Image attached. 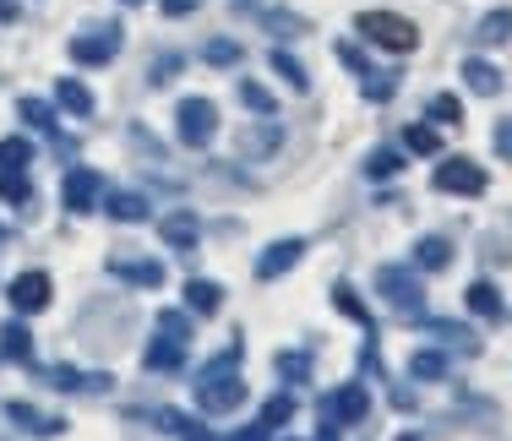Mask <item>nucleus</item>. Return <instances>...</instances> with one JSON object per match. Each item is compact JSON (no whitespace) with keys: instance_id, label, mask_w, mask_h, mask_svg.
Wrapping results in <instances>:
<instances>
[{"instance_id":"6","label":"nucleus","mask_w":512,"mask_h":441,"mask_svg":"<svg viewBox=\"0 0 512 441\" xmlns=\"http://www.w3.org/2000/svg\"><path fill=\"white\" fill-rule=\"evenodd\" d=\"M120 44H126V28H120V22H99V28L71 39V60H77V66H109V60L120 55Z\"/></svg>"},{"instance_id":"51","label":"nucleus","mask_w":512,"mask_h":441,"mask_svg":"<svg viewBox=\"0 0 512 441\" xmlns=\"http://www.w3.org/2000/svg\"><path fill=\"white\" fill-rule=\"evenodd\" d=\"M126 6H142V0H126Z\"/></svg>"},{"instance_id":"27","label":"nucleus","mask_w":512,"mask_h":441,"mask_svg":"<svg viewBox=\"0 0 512 441\" xmlns=\"http://www.w3.org/2000/svg\"><path fill=\"white\" fill-rule=\"evenodd\" d=\"M295 409H300L295 392H278V398H267V403H262V420H256V425H262V431H278V425L295 420Z\"/></svg>"},{"instance_id":"21","label":"nucleus","mask_w":512,"mask_h":441,"mask_svg":"<svg viewBox=\"0 0 512 441\" xmlns=\"http://www.w3.org/2000/svg\"><path fill=\"white\" fill-rule=\"evenodd\" d=\"M218 305H224V289H218L213 278H191L186 284V311L191 316H218Z\"/></svg>"},{"instance_id":"4","label":"nucleus","mask_w":512,"mask_h":441,"mask_svg":"<svg viewBox=\"0 0 512 441\" xmlns=\"http://www.w3.org/2000/svg\"><path fill=\"white\" fill-rule=\"evenodd\" d=\"M376 294H382L398 316L425 311V289H420V273H414V267H376Z\"/></svg>"},{"instance_id":"31","label":"nucleus","mask_w":512,"mask_h":441,"mask_svg":"<svg viewBox=\"0 0 512 441\" xmlns=\"http://www.w3.org/2000/svg\"><path fill=\"white\" fill-rule=\"evenodd\" d=\"M202 60H207V66H240V60H246V49H240V39H207L202 44Z\"/></svg>"},{"instance_id":"8","label":"nucleus","mask_w":512,"mask_h":441,"mask_svg":"<svg viewBox=\"0 0 512 441\" xmlns=\"http://www.w3.org/2000/svg\"><path fill=\"white\" fill-rule=\"evenodd\" d=\"M104 196V175L99 169H71L66 186H60V202H66V213H93Z\"/></svg>"},{"instance_id":"10","label":"nucleus","mask_w":512,"mask_h":441,"mask_svg":"<svg viewBox=\"0 0 512 441\" xmlns=\"http://www.w3.org/2000/svg\"><path fill=\"white\" fill-rule=\"evenodd\" d=\"M158 240H164L169 251H191V245L202 240V218L191 213V207H175V213L158 218Z\"/></svg>"},{"instance_id":"9","label":"nucleus","mask_w":512,"mask_h":441,"mask_svg":"<svg viewBox=\"0 0 512 441\" xmlns=\"http://www.w3.org/2000/svg\"><path fill=\"white\" fill-rule=\"evenodd\" d=\"M278 142H284V126H278L273 115H262L256 126L240 131V158H246V164H262V158L278 153Z\"/></svg>"},{"instance_id":"22","label":"nucleus","mask_w":512,"mask_h":441,"mask_svg":"<svg viewBox=\"0 0 512 441\" xmlns=\"http://www.w3.org/2000/svg\"><path fill=\"white\" fill-rule=\"evenodd\" d=\"M104 213L120 218V224H148V196H137V191H109Z\"/></svg>"},{"instance_id":"14","label":"nucleus","mask_w":512,"mask_h":441,"mask_svg":"<svg viewBox=\"0 0 512 441\" xmlns=\"http://www.w3.org/2000/svg\"><path fill=\"white\" fill-rule=\"evenodd\" d=\"M6 420L17 425L22 436H60L66 431V420H60V414H44V409H33V403H6Z\"/></svg>"},{"instance_id":"44","label":"nucleus","mask_w":512,"mask_h":441,"mask_svg":"<svg viewBox=\"0 0 512 441\" xmlns=\"http://www.w3.org/2000/svg\"><path fill=\"white\" fill-rule=\"evenodd\" d=\"M333 55H338V60H344V66H349V71H355V77H371V60H365V55H360V49H355V44H338V49H333Z\"/></svg>"},{"instance_id":"33","label":"nucleus","mask_w":512,"mask_h":441,"mask_svg":"<svg viewBox=\"0 0 512 441\" xmlns=\"http://www.w3.org/2000/svg\"><path fill=\"white\" fill-rule=\"evenodd\" d=\"M273 71H278V77H284V82H289V88H295V93H306V88H311L306 66H300V60L289 55V49H273Z\"/></svg>"},{"instance_id":"41","label":"nucleus","mask_w":512,"mask_h":441,"mask_svg":"<svg viewBox=\"0 0 512 441\" xmlns=\"http://www.w3.org/2000/svg\"><path fill=\"white\" fill-rule=\"evenodd\" d=\"M404 147H409V153H442V137H436L431 126H409L404 131Z\"/></svg>"},{"instance_id":"39","label":"nucleus","mask_w":512,"mask_h":441,"mask_svg":"<svg viewBox=\"0 0 512 441\" xmlns=\"http://www.w3.org/2000/svg\"><path fill=\"white\" fill-rule=\"evenodd\" d=\"M425 115H431L436 126H463V104H458L453 93H436V98H431V109H425Z\"/></svg>"},{"instance_id":"20","label":"nucleus","mask_w":512,"mask_h":441,"mask_svg":"<svg viewBox=\"0 0 512 441\" xmlns=\"http://www.w3.org/2000/svg\"><path fill=\"white\" fill-rule=\"evenodd\" d=\"M507 39H512V11H507V6L485 11L480 28H474V44H480V49H496V44H507Z\"/></svg>"},{"instance_id":"11","label":"nucleus","mask_w":512,"mask_h":441,"mask_svg":"<svg viewBox=\"0 0 512 441\" xmlns=\"http://www.w3.org/2000/svg\"><path fill=\"white\" fill-rule=\"evenodd\" d=\"M17 115L28 120L33 131H44V137L55 142V153H60V158H71V153H77V142H71V137H60V120H55V109L44 104V98H22V104H17Z\"/></svg>"},{"instance_id":"32","label":"nucleus","mask_w":512,"mask_h":441,"mask_svg":"<svg viewBox=\"0 0 512 441\" xmlns=\"http://www.w3.org/2000/svg\"><path fill=\"white\" fill-rule=\"evenodd\" d=\"M398 77H404V71H376L371 66V77H360V93L376 98V104H387V98L398 93Z\"/></svg>"},{"instance_id":"16","label":"nucleus","mask_w":512,"mask_h":441,"mask_svg":"<svg viewBox=\"0 0 512 441\" xmlns=\"http://www.w3.org/2000/svg\"><path fill=\"white\" fill-rule=\"evenodd\" d=\"M11 305H17L22 316H39L44 305H50V278H44V273H22V278H11Z\"/></svg>"},{"instance_id":"28","label":"nucleus","mask_w":512,"mask_h":441,"mask_svg":"<svg viewBox=\"0 0 512 441\" xmlns=\"http://www.w3.org/2000/svg\"><path fill=\"white\" fill-rule=\"evenodd\" d=\"M333 305H338V311H344V316H355V322L365 327V333H376V316H371V311H365V305H360L355 284H333Z\"/></svg>"},{"instance_id":"17","label":"nucleus","mask_w":512,"mask_h":441,"mask_svg":"<svg viewBox=\"0 0 512 441\" xmlns=\"http://www.w3.org/2000/svg\"><path fill=\"white\" fill-rule=\"evenodd\" d=\"M142 365H148V371H158V376H175L180 365H186V343H175V338L158 333V338L148 343V354H142Z\"/></svg>"},{"instance_id":"34","label":"nucleus","mask_w":512,"mask_h":441,"mask_svg":"<svg viewBox=\"0 0 512 441\" xmlns=\"http://www.w3.org/2000/svg\"><path fill=\"white\" fill-rule=\"evenodd\" d=\"M398 169H404V153H393V147H376V153L365 158V175L371 180H393Z\"/></svg>"},{"instance_id":"47","label":"nucleus","mask_w":512,"mask_h":441,"mask_svg":"<svg viewBox=\"0 0 512 441\" xmlns=\"http://www.w3.org/2000/svg\"><path fill=\"white\" fill-rule=\"evenodd\" d=\"M229 441H267V431H262V425H251V431H235Z\"/></svg>"},{"instance_id":"36","label":"nucleus","mask_w":512,"mask_h":441,"mask_svg":"<svg viewBox=\"0 0 512 441\" xmlns=\"http://www.w3.org/2000/svg\"><path fill=\"white\" fill-rule=\"evenodd\" d=\"M262 28H273L278 39H300V33H306V17H295V11H262Z\"/></svg>"},{"instance_id":"15","label":"nucleus","mask_w":512,"mask_h":441,"mask_svg":"<svg viewBox=\"0 0 512 441\" xmlns=\"http://www.w3.org/2000/svg\"><path fill=\"white\" fill-rule=\"evenodd\" d=\"M44 387H55V392H104L109 387V376L99 371H77V365H44Z\"/></svg>"},{"instance_id":"37","label":"nucleus","mask_w":512,"mask_h":441,"mask_svg":"<svg viewBox=\"0 0 512 441\" xmlns=\"http://www.w3.org/2000/svg\"><path fill=\"white\" fill-rule=\"evenodd\" d=\"M33 164V142L28 137H6L0 142V169H28Z\"/></svg>"},{"instance_id":"46","label":"nucleus","mask_w":512,"mask_h":441,"mask_svg":"<svg viewBox=\"0 0 512 441\" xmlns=\"http://www.w3.org/2000/svg\"><path fill=\"white\" fill-rule=\"evenodd\" d=\"M158 6H164V17H191L202 0H158Z\"/></svg>"},{"instance_id":"30","label":"nucleus","mask_w":512,"mask_h":441,"mask_svg":"<svg viewBox=\"0 0 512 441\" xmlns=\"http://www.w3.org/2000/svg\"><path fill=\"white\" fill-rule=\"evenodd\" d=\"M0 196H6L11 207H22V213H28V207H33V186H28V175H22V169H0Z\"/></svg>"},{"instance_id":"35","label":"nucleus","mask_w":512,"mask_h":441,"mask_svg":"<svg viewBox=\"0 0 512 441\" xmlns=\"http://www.w3.org/2000/svg\"><path fill=\"white\" fill-rule=\"evenodd\" d=\"M240 104H246V109H256V115H278V104H273V93H267L262 88V82H251V77H240Z\"/></svg>"},{"instance_id":"18","label":"nucleus","mask_w":512,"mask_h":441,"mask_svg":"<svg viewBox=\"0 0 512 441\" xmlns=\"http://www.w3.org/2000/svg\"><path fill=\"white\" fill-rule=\"evenodd\" d=\"M447 267H453V240L425 235L414 245V273H447Z\"/></svg>"},{"instance_id":"40","label":"nucleus","mask_w":512,"mask_h":441,"mask_svg":"<svg viewBox=\"0 0 512 441\" xmlns=\"http://www.w3.org/2000/svg\"><path fill=\"white\" fill-rule=\"evenodd\" d=\"M158 333L175 338V343H191V316L186 311H158Z\"/></svg>"},{"instance_id":"43","label":"nucleus","mask_w":512,"mask_h":441,"mask_svg":"<svg viewBox=\"0 0 512 441\" xmlns=\"http://www.w3.org/2000/svg\"><path fill=\"white\" fill-rule=\"evenodd\" d=\"M153 425H158L164 436H175V441H180V431L191 425V414H180V409H158V414H153Z\"/></svg>"},{"instance_id":"26","label":"nucleus","mask_w":512,"mask_h":441,"mask_svg":"<svg viewBox=\"0 0 512 441\" xmlns=\"http://www.w3.org/2000/svg\"><path fill=\"white\" fill-rule=\"evenodd\" d=\"M55 98H60V109H71V115H93V93L82 88L77 77H60L55 82Z\"/></svg>"},{"instance_id":"49","label":"nucleus","mask_w":512,"mask_h":441,"mask_svg":"<svg viewBox=\"0 0 512 441\" xmlns=\"http://www.w3.org/2000/svg\"><path fill=\"white\" fill-rule=\"evenodd\" d=\"M398 441H420V436H398Z\"/></svg>"},{"instance_id":"48","label":"nucleus","mask_w":512,"mask_h":441,"mask_svg":"<svg viewBox=\"0 0 512 441\" xmlns=\"http://www.w3.org/2000/svg\"><path fill=\"white\" fill-rule=\"evenodd\" d=\"M0 22H17V0H0Z\"/></svg>"},{"instance_id":"13","label":"nucleus","mask_w":512,"mask_h":441,"mask_svg":"<svg viewBox=\"0 0 512 441\" xmlns=\"http://www.w3.org/2000/svg\"><path fill=\"white\" fill-rule=\"evenodd\" d=\"M300 256H306V240H300V235H289V240H273V245H267L262 256H256V278H262V284H267V278L289 273V267H295Z\"/></svg>"},{"instance_id":"1","label":"nucleus","mask_w":512,"mask_h":441,"mask_svg":"<svg viewBox=\"0 0 512 441\" xmlns=\"http://www.w3.org/2000/svg\"><path fill=\"white\" fill-rule=\"evenodd\" d=\"M240 349H246V343H229V349L218 354L213 365H202V376H197V403H202V414H235L240 403H246V376H235Z\"/></svg>"},{"instance_id":"7","label":"nucleus","mask_w":512,"mask_h":441,"mask_svg":"<svg viewBox=\"0 0 512 441\" xmlns=\"http://www.w3.org/2000/svg\"><path fill=\"white\" fill-rule=\"evenodd\" d=\"M436 191L447 196H480L485 191V169L474 164V158H447V164H436Z\"/></svg>"},{"instance_id":"42","label":"nucleus","mask_w":512,"mask_h":441,"mask_svg":"<svg viewBox=\"0 0 512 441\" xmlns=\"http://www.w3.org/2000/svg\"><path fill=\"white\" fill-rule=\"evenodd\" d=\"M180 66H186V60H180L175 49H169V55H158L153 66H148V82H153V88H164V82H175V71H180Z\"/></svg>"},{"instance_id":"24","label":"nucleus","mask_w":512,"mask_h":441,"mask_svg":"<svg viewBox=\"0 0 512 441\" xmlns=\"http://www.w3.org/2000/svg\"><path fill=\"white\" fill-rule=\"evenodd\" d=\"M0 354H6V360H17V365H28L33 360V333L22 322H6V327H0Z\"/></svg>"},{"instance_id":"19","label":"nucleus","mask_w":512,"mask_h":441,"mask_svg":"<svg viewBox=\"0 0 512 441\" xmlns=\"http://www.w3.org/2000/svg\"><path fill=\"white\" fill-rule=\"evenodd\" d=\"M463 88L480 93V98H496L502 93V71H496L491 60H463Z\"/></svg>"},{"instance_id":"5","label":"nucleus","mask_w":512,"mask_h":441,"mask_svg":"<svg viewBox=\"0 0 512 441\" xmlns=\"http://www.w3.org/2000/svg\"><path fill=\"white\" fill-rule=\"evenodd\" d=\"M175 137L186 142V147H207V142L218 137V104H213V98H180Z\"/></svg>"},{"instance_id":"29","label":"nucleus","mask_w":512,"mask_h":441,"mask_svg":"<svg viewBox=\"0 0 512 441\" xmlns=\"http://www.w3.org/2000/svg\"><path fill=\"white\" fill-rule=\"evenodd\" d=\"M409 376H414V382H442V376H447V354H436V349H414Z\"/></svg>"},{"instance_id":"50","label":"nucleus","mask_w":512,"mask_h":441,"mask_svg":"<svg viewBox=\"0 0 512 441\" xmlns=\"http://www.w3.org/2000/svg\"><path fill=\"white\" fill-rule=\"evenodd\" d=\"M0 240H6V224H0Z\"/></svg>"},{"instance_id":"25","label":"nucleus","mask_w":512,"mask_h":441,"mask_svg":"<svg viewBox=\"0 0 512 441\" xmlns=\"http://www.w3.org/2000/svg\"><path fill=\"white\" fill-rule=\"evenodd\" d=\"M420 327H425L431 338H442V343H453V349H463V354H480L474 333H469V327H458V322H442V316H436V322H420Z\"/></svg>"},{"instance_id":"38","label":"nucleus","mask_w":512,"mask_h":441,"mask_svg":"<svg viewBox=\"0 0 512 441\" xmlns=\"http://www.w3.org/2000/svg\"><path fill=\"white\" fill-rule=\"evenodd\" d=\"M278 376H284V382H311V354L306 349H295V354H278Z\"/></svg>"},{"instance_id":"23","label":"nucleus","mask_w":512,"mask_h":441,"mask_svg":"<svg viewBox=\"0 0 512 441\" xmlns=\"http://www.w3.org/2000/svg\"><path fill=\"white\" fill-rule=\"evenodd\" d=\"M463 300H469V311H474V316H485V322H502V294H496L491 278L469 284V294H463Z\"/></svg>"},{"instance_id":"3","label":"nucleus","mask_w":512,"mask_h":441,"mask_svg":"<svg viewBox=\"0 0 512 441\" xmlns=\"http://www.w3.org/2000/svg\"><path fill=\"white\" fill-rule=\"evenodd\" d=\"M355 28L376 49H393V55H414V49H420V28H414L409 17H398V11H360Z\"/></svg>"},{"instance_id":"45","label":"nucleus","mask_w":512,"mask_h":441,"mask_svg":"<svg viewBox=\"0 0 512 441\" xmlns=\"http://www.w3.org/2000/svg\"><path fill=\"white\" fill-rule=\"evenodd\" d=\"M491 147H496V153H502L507 164H512V120H502V126H496V137H491Z\"/></svg>"},{"instance_id":"12","label":"nucleus","mask_w":512,"mask_h":441,"mask_svg":"<svg viewBox=\"0 0 512 441\" xmlns=\"http://www.w3.org/2000/svg\"><path fill=\"white\" fill-rule=\"evenodd\" d=\"M109 273L126 278V284H137V289H158V284H164V262H153V256L115 251V256H109Z\"/></svg>"},{"instance_id":"2","label":"nucleus","mask_w":512,"mask_h":441,"mask_svg":"<svg viewBox=\"0 0 512 441\" xmlns=\"http://www.w3.org/2000/svg\"><path fill=\"white\" fill-rule=\"evenodd\" d=\"M316 414H322V441H338V431L344 425H360L365 414H371V392H365L360 382H344L338 392H322V403H316Z\"/></svg>"}]
</instances>
